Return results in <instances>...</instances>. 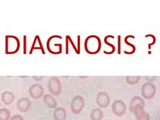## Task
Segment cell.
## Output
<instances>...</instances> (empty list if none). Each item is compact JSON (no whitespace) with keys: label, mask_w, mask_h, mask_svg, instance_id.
Wrapping results in <instances>:
<instances>
[{"label":"cell","mask_w":160,"mask_h":120,"mask_svg":"<svg viewBox=\"0 0 160 120\" xmlns=\"http://www.w3.org/2000/svg\"><path fill=\"white\" fill-rule=\"evenodd\" d=\"M101 41L97 35H90L85 41V49L89 54H96L100 51Z\"/></svg>","instance_id":"6da1fadb"},{"label":"cell","mask_w":160,"mask_h":120,"mask_svg":"<svg viewBox=\"0 0 160 120\" xmlns=\"http://www.w3.org/2000/svg\"><path fill=\"white\" fill-rule=\"evenodd\" d=\"M20 48V41L16 36H5V53L14 54Z\"/></svg>","instance_id":"7a4b0ae2"},{"label":"cell","mask_w":160,"mask_h":120,"mask_svg":"<svg viewBox=\"0 0 160 120\" xmlns=\"http://www.w3.org/2000/svg\"><path fill=\"white\" fill-rule=\"evenodd\" d=\"M48 89L52 95L58 96L62 92V86L61 81L56 77H52L48 82Z\"/></svg>","instance_id":"3957f363"},{"label":"cell","mask_w":160,"mask_h":120,"mask_svg":"<svg viewBox=\"0 0 160 120\" xmlns=\"http://www.w3.org/2000/svg\"><path fill=\"white\" fill-rule=\"evenodd\" d=\"M85 106V100L82 96L76 95L72 98L70 103V109L72 113L79 114L82 111Z\"/></svg>","instance_id":"277c9868"},{"label":"cell","mask_w":160,"mask_h":120,"mask_svg":"<svg viewBox=\"0 0 160 120\" xmlns=\"http://www.w3.org/2000/svg\"><path fill=\"white\" fill-rule=\"evenodd\" d=\"M156 89L155 85L150 82L143 83L141 87V95L142 97L146 99H152L155 96Z\"/></svg>","instance_id":"5b68a950"},{"label":"cell","mask_w":160,"mask_h":120,"mask_svg":"<svg viewBox=\"0 0 160 120\" xmlns=\"http://www.w3.org/2000/svg\"><path fill=\"white\" fill-rule=\"evenodd\" d=\"M112 110L117 116H122L126 111V105L122 100H116L112 104Z\"/></svg>","instance_id":"8992f818"},{"label":"cell","mask_w":160,"mask_h":120,"mask_svg":"<svg viewBox=\"0 0 160 120\" xmlns=\"http://www.w3.org/2000/svg\"><path fill=\"white\" fill-rule=\"evenodd\" d=\"M29 93H30V97L34 99H39L42 98V96L44 94V89L42 85L39 83H35L32 84L29 89Z\"/></svg>","instance_id":"52a82bcc"},{"label":"cell","mask_w":160,"mask_h":120,"mask_svg":"<svg viewBox=\"0 0 160 120\" xmlns=\"http://www.w3.org/2000/svg\"><path fill=\"white\" fill-rule=\"evenodd\" d=\"M96 102H97L98 107L101 108H106L110 103V96L104 92H99L96 97Z\"/></svg>","instance_id":"ba28073f"},{"label":"cell","mask_w":160,"mask_h":120,"mask_svg":"<svg viewBox=\"0 0 160 120\" xmlns=\"http://www.w3.org/2000/svg\"><path fill=\"white\" fill-rule=\"evenodd\" d=\"M145 107V101L142 98L140 97V96H135L133 99L131 100L130 105H129V109H130V111L134 113V112L136 110L140 107Z\"/></svg>","instance_id":"9c48e42d"},{"label":"cell","mask_w":160,"mask_h":120,"mask_svg":"<svg viewBox=\"0 0 160 120\" xmlns=\"http://www.w3.org/2000/svg\"><path fill=\"white\" fill-rule=\"evenodd\" d=\"M31 105V101L28 98H21L18 101L17 107L20 112H27Z\"/></svg>","instance_id":"30bf717a"},{"label":"cell","mask_w":160,"mask_h":120,"mask_svg":"<svg viewBox=\"0 0 160 120\" xmlns=\"http://www.w3.org/2000/svg\"><path fill=\"white\" fill-rule=\"evenodd\" d=\"M47 48L48 51L53 54H59L62 52V44L58 43H52L50 39L47 41Z\"/></svg>","instance_id":"8fae6325"},{"label":"cell","mask_w":160,"mask_h":120,"mask_svg":"<svg viewBox=\"0 0 160 120\" xmlns=\"http://www.w3.org/2000/svg\"><path fill=\"white\" fill-rule=\"evenodd\" d=\"M43 101H44L45 104L49 107V108H57L58 102L57 101H56V99H54L52 95H45L43 96Z\"/></svg>","instance_id":"7c38bea8"},{"label":"cell","mask_w":160,"mask_h":120,"mask_svg":"<svg viewBox=\"0 0 160 120\" xmlns=\"http://www.w3.org/2000/svg\"><path fill=\"white\" fill-rule=\"evenodd\" d=\"M53 116L54 120H66V110L63 107H57V108L54 109Z\"/></svg>","instance_id":"4fadbf2b"},{"label":"cell","mask_w":160,"mask_h":120,"mask_svg":"<svg viewBox=\"0 0 160 120\" xmlns=\"http://www.w3.org/2000/svg\"><path fill=\"white\" fill-rule=\"evenodd\" d=\"M14 99H15V96L14 93L10 91H5L2 94V101L5 105L11 104L14 101Z\"/></svg>","instance_id":"5bb4252c"},{"label":"cell","mask_w":160,"mask_h":120,"mask_svg":"<svg viewBox=\"0 0 160 120\" xmlns=\"http://www.w3.org/2000/svg\"><path fill=\"white\" fill-rule=\"evenodd\" d=\"M136 120H150V115L144 110L143 107H140L134 112Z\"/></svg>","instance_id":"9a60e30c"},{"label":"cell","mask_w":160,"mask_h":120,"mask_svg":"<svg viewBox=\"0 0 160 120\" xmlns=\"http://www.w3.org/2000/svg\"><path fill=\"white\" fill-rule=\"evenodd\" d=\"M41 50L43 54H45V50L44 48H43L42 44L41 39H40V37L39 35H36L35 39H34L33 42H32V44L31 46V49L30 50V54H32V52H33L34 50Z\"/></svg>","instance_id":"2e32d148"},{"label":"cell","mask_w":160,"mask_h":120,"mask_svg":"<svg viewBox=\"0 0 160 120\" xmlns=\"http://www.w3.org/2000/svg\"><path fill=\"white\" fill-rule=\"evenodd\" d=\"M103 112L100 108H95L91 113V119L92 120H102L103 119Z\"/></svg>","instance_id":"e0dca14e"},{"label":"cell","mask_w":160,"mask_h":120,"mask_svg":"<svg viewBox=\"0 0 160 120\" xmlns=\"http://www.w3.org/2000/svg\"><path fill=\"white\" fill-rule=\"evenodd\" d=\"M141 77L140 76H126L125 81L129 85H135L139 83Z\"/></svg>","instance_id":"ac0fdd59"},{"label":"cell","mask_w":160,"mask_h":120,"mask_svg":"<svg viewBox=\"0 0 160 120\" xmlns=\"http://www.w3.org/2000/svg\"><path fill=\"white\" fill-rule=\"evenodd\" d=\"M11 113L8 109H0V120H10Z\"/></svg>","instance_id":"d6986e66"},{"label":"cell","mask_w":160,"mask_h":120,"mask_svg":"<svg viewBox=\"0 0 160 120\" xmlns=\"http://www.w3.org/2000/svg\"><path fill=\"white\" fill-rule=\"evenodd\" d=\"M156 78V76H145V79L147 80V82H150V83H152V81H155Z\"/></svg>","instance_id":"ffe728a7"},{"label":"cell","mask_w":160,"mask_h":120,"mask_svg":"<svg viewBox=\"0 0 160 120\" xmlns=\"http://www.w3.org/2000/svg\"><path fill=\"white\" fill-rule=\"evenodd\" d=\"M10 120H24L21 115H14L11 118Z\"/></svg>","instance_id":"44dd1931"},{"label":"cell","mask_w":160,"mask_h":120,"mask_svg":"<svg viewBox=\"0 0 160 120\" xmlns=\"http://www.w3.org/2000/svg\"><path fill=\"white\" fill-rule=\"evenodd\" d=\"M33 79H34V81H42V80L43 79V76H33Z\"/></svg>","instance_id":"7402d4cb"},{"label":"cell","mask_w":160,"mask_h":120,"mask_svg":"<svg viewBox=\"0 0 160 120\" xmlns=\"http://www.w3.org/2000/svg\"><path fill=\"white\" fill-rule=\"evenodd\" d=\"M26 39H27V36L24 35L23 36V40H24V47H23V53L26 54V50H27V48H26Z\"/></svg>","instance_id":"603a6c76"},{"label":"cell","mask_w":160,"mask_h":120,"mask_svg":"<svg viewBox=\"0 0 160 120\" xmlns=\"http://www.w3.org/2000/svg\"><path fill=\"white\" fill-rule=\"evenodd\" d=\"M0 107H1V101H0Z\"/></svg>","instance_id":"cb8c5ba5"},{"label":"cell","mask_w":160,"mask_h":120,"mask_svg":"<svg viewBox=\"0 0 160 120\" xmlns=\"http://www.w3.org/2000/svg\"></svg>","instance_id":"d4e9b609"}]
</instances>
